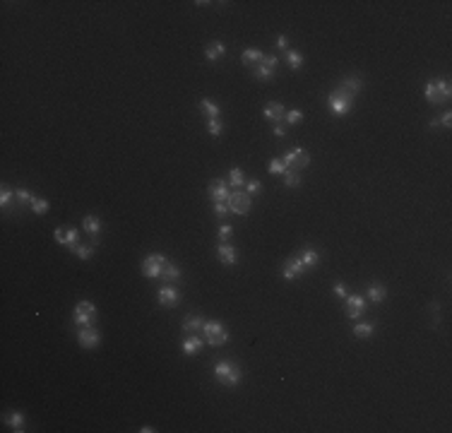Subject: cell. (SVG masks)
I'll return each instance as SVG.
<instances>
[{"label":"cell","instance_id":"6da1fadb","mask_svg":"<svg viewBox=\"0 0 452 433\" xmlns=\"http://www.w3.org/2000/svg\"><path fill=\"white\" fill-rule=\"evenodd\" d=\"M214 378H217V383L226 385V388H236L243 380V371L236 361L221 359V361L214 363Z\"/></svg>","mask_w":452,"mask_h":433},{"label":"cell","instance_id":"7a4b0ae2","mask_svg":"<svg viewBox=\"0 0 452 433\" xmlns=\"http://www.w3.org/2000/svg\"><path fill=\"white\" fill-rule=\"evenodd\" d=\"M354 99H356L354 94H349V91L342 89V87H337V89L327 97V106H330L332 113H337V116H346V113L351 111Z\"/></svg>","mask_w":452,"mask_h":433},{"label":"cell","instance_id":"3957f363","mask_svg":"<svg viewBox=\"0 0 452 433\" xmlns=\"http://www.w3.org/2000/svg\"><path fill=\"white\" fill-rule=\"evenodd\" d=\"M423 94H426L428 104H442V101H450L452 87H450V82L447 80H428Z\"/></svg>","mask_w":452,"mask_h":433},{"label":"cell","instance_id":"277c9868","mask_svg":"<svg viewBox=\"0 0 452 433\" xmlns=\"http://www.w3.org/2000/svg\"><path fill=\"white\" fill-rule=\"evenodd\" d=\"M202 332H205V340H207L210 347H221V344H226L231 340V334L226 332V327L219 320H205Z\"/></svg>","mask_w":452,"mask_h":433},{"label":"cell","instance_id":"5b68a950","mask_svg":"<svg viewBox=\"0 0 452 433\" xmlns=\"http://www.w3.org/2000/svg\"><path fill=\"white\" fill-rule=\"evenodd\" d=\"M96 320V306L91 301H80L75 306V313H72V322L80 325V327H89Z\"/></svg>","mask_w":452,"mask_h":433},{"label":"cell","instance_id":"8992f818","mask_svg":"<svg viewBox=\"0 0 452 433\" xmlns=\"http://www.w3.org/2000/svg\"><path fill=\"white\" fill-rule=\"evenodd\" d=\"M166 262L169 260H166L161 253H152V255H147V258L142 260V274H144L147 279H159L161 270H164Z\"/></svg>","mask_w":452,"mask_h":433},{"label":"cell","instance_id":"52a82bcc","mask_svg":"<svg viewBox=\"0 0 452 433\" xmlns=\"http://www.w3.org/2000/svg\"><path fill=\"white\" fill-rule=\"evenodd\" d=\"M281 161H284V166H286V169L298 171V169H306V166L311 164V154L303 150V147H296V150L286 152V154L281 157Z\"/></svg>","mask_w":452,"mask_h":433},{"label":"cell","instance_id":"ba28073f","mask_svg":"<svg viewBox=\"0 0 452 433\" xmlns=\"http://www.w3.org/2000/svg\"><path fill=\"white\" fill-rule=\"evenodd\" d=\"M277 65H279V58L277 56H265L262 58V63H258L255 68H250L253 70V77L255 80H272L274 77V70H277Z\"/></svg>","mask_w":452,"mask_h":433},{"label":"cell","instance_id":"9c48e42d","mask_svg":"<svg viewBox=\"0 0 452 433\" xmlns=\"http://www.w3.org/2000/svg\"><path fill=\"white\" fill-rule=\"evenodd\" d=\"M253 207V198L245 190H233L229 198V210L236 214H248Z\"/></svg>","mask_w":452,"mask_h":433},{"label":"cell","instance_id":"30bf717a","mask_svg":"<svg viewBox=\"0 0 452 433\" xmlns=\"http://www.w3.org/2000/svg\"><path fill=\"white\" fill-rule=\"evenodd\" d=\"M306 272H308V267L298 260V255H296V258H289V260L284 262V267H281V277H284V279H289V282L303 277Z\"/></svg>","mask_w":452,"mask_h":433},{"label":"cell","instance_id":"8fae6325","mask_svg":"<svg viewBox=\"0 0 452 433\" xmlns=\"http://www.w3.org/2000/svg\"><path fill=\"white\" fill-rule=\"evenodd\" d=\"M346 301V318H351V320H359L366 311V296L361 294H354V296H346L344 299Z\"/></svg>","mask_w":452,"mask_h":433},{"label":"cell","instance_id":"7c38bea8","mask_svg":"<svg viewBox=\"0 0 452 433\" xmlns=\"http://www.w3.org/2000/svg\"><path fill=\"white\" fill-rule=\"evenodd\" d=\"M77 342H80L82 349H96L101 342V334L99 330H94V327H82L80 332H77Z\"/></svg>","mask_w":452,"mask_h":433},{"label":"cell","instance_id":"4fadbf2b","mask_svg":"<svg viewBox=\"0 0 452 433\" xmlns=\"http://www.w3.org/2000/svg\"><path fill=\"white\" fill-rule=\"evenodd\" d=\"M207 193H210V198L214 202H229V198H231L229 183L224 181V178H217V181H212L210 188H207Z\"/></svg>","mask_w":452,"mask_h":433},{"label":"cell","instance_id":"5bb4252c","mask_svg":"<svg viewBox=\"0 0 452 433\" xmlns=\"http://www.w3.org/2000/svg\"><path fill=\"white\" fill-rule=\"evenodd\" d=\"M53 238H56V243H61V246L75 248V246L80 243V231H77L75 226H70V229H56V231H53Z\"/></svg>","mask_w":452,"mask_h":433},{"label":"cell","instance_id":"9a60e30c","mask_svg":"<svg viewBox=\"0 0 452 433\" xmlns=\"http://www.w3.org/2000/svg\"><path fill=\"white\" fill-rule=\"evenodd\" d=\"M159 303L161 306H166V308H173V306H178V301H181V294H178V289L176 286H171V284H164L159 289Z\"/></svg>","mask_w":452,"mask_h":433},{"label":"cell","instance_id":"2e32d148","mask_svg":"<svg viewBox=\"0 0 452 433\" xmlns=\"http://www.w3.org/2000/svg\"><path fill=\"white\" fill-rule=\"evenodd\" d=\"M262 116H265L270 123H274V125L281 123V121H284V116H286V113H284V104H279V101H272V104H267V106L262 109Z\"/></svg>","mask_w":452,"mask_h":433},{"label":"cell","instance_id":"e0dca14e","mask_svg":"<svg viewBox=\"0 0 452 433\" xmlns=\"http://www.w3.org/2000/svg\"><path fill=\"white\" fill-rule=\"evenodd\" d=\"M217 255H219V262H221V265H236V260H238V253H236V248H233V246H229V243H219V248H217Z\"/></svg>","mask_w":452,"mask_h":433},{"label":"cell","instance_id":"ac0fdd59","mask_svg":"<svg viewBox=\"0 0 452 433\" xmlns=\"http://www.w3.org/2000/svg\"><path fill=\"white\" fill-rule=\"evenodd\" d=\"M224 53H226V43H221V41H212L205 46V58L210 63H217Z\"/></svg>","mask_w":452,"mask_h":433},{"label":"cell","instance_id":"d6986e66","mask_svg":"<svg viewBox=\"0 0 452 433\" xmlns=\"http://www.w3.org/2000/svg\"><path fill=\"white\" fill-rule=\"evenodd\" d=\"M262 58H265V53L260 49H245L241 53V61L245 68H255L258 63H262Z\"/></svg>","mask_w":452,"mask_h":433},{"label":"cell","instance_id":"ffe728a7","mask_svg":"<svg viewBox=\"0 0 452 433\" xmlns=\"http://www.w3.org/2000/svg\"><path fill=\"white\" fill-rule=\"evenodd\" d=\"M159 279H164V284L181 282V270H178L173 262H166V265H164V270H161V277H159Z\"/></svg>","mask_w":452,"mask_h":433},{"label":"cell","instance_id":"44dd1931","mask_svg":"<svg viewBox=\"0 0 452 433\" xmlns=\"http://www.w3.org/2000/svg\"><path fill=\"white\" fill-rule=\"evenodd\" d=\"M202 344H205V342H202L200 337H195V334H188V337L183 340V344H181V347H183V354H185V356H195V354L202 349Z\"/></svg>","mask_w":452,"mask_h":433},{"label":"cell","instance_id":"7402d4cb","mask_svg":"<svg viewBox=\"0 0 452 433\" xmlns=\"http://www.w3.org/2000/svg\"><path fill=\"white\" fill-rule=\"evenodd\" d=\"M385 296H387V289H385L382 284H371V286H368V292H366V301L382 303V301H385Z\"/></svg>","mask_w":452,"mask_h":433},{"label":"cell","instance_id":"603a6c76","mask_svg":"<svg viewBox=\"0 0 452 433\" xmlns=\"http://www.w3.org/2000/svg\"><path fill=\"white\" fill-rule=\"evenodd\" d=\"M298 260H301L303 265L311 270V267H315V265L320 262V253L315 251V248H303V251L298 253Z\"/></svg>","mask_w":452,"mask_h":433},{"label":"cell","instance_id":"cb8c5ba5","mask_svg":"<svg viewBox=\"0 0 452 433\" xmlns=\"http://www.w3.org/2000/svg\"><path fill=\"white\" fill-rule=\"evenodd\" d=\"M82 229L89 233V236H99V231H101L99 217H94V214H87V217L82 219Z\"/></svg>","mask_w":452,"mask_h":433},{"label":"cell","instance_id":"d4e9b609","mask_svg":"<svg viewBox=\"0 0 452 433\" xmlns=\"http://www.w3.org/2000/svg\"><path fill=\"white\" fill-rule=\"evenodd\" d=\"M200 109H202V113L207 116V121H212V118H219V116H221V109L212 99H202L200 101Z\"/></svg>","mask_w":452,"mask_h":433},{"label":"cell","instance_id":"484cf974","mask_svg":"<svg viewBox=\"0 0 452 433\" xmlns=\"http://www.w3.org/2000/svg\"><path fill=\"white\" fill-rule=\"evenodd\" d=\"M229 188H236V190H241L243 185H245V176H243V171L238 169V166H233L231 171H229Z\"/></svg>","mask_w":452,"mask_h":433},{"label":"cell","instance_id":"4316f807","mask_svg":"<svg viewBox=\"0 0 452 433\" xmlns=\"http://www.w3.org/2000/svg\"><path fill=\"white\" fill-rule=\"evenodd\" d=\"M339 87H342V89H346L349 94H354V97H356V94H359V91L363 89V80H361V77H344Z\"/></svg>","mask_w":452,"mask_h":433},{"label":"cell","instance_id":"83f0119b","mask_svg":"<svg viewBox=\"0 0 452 433\" xmlns=\"http://www.w3.org/2000/svg\"><path fill=\"white\" fill-rule=\"evenodd\" d=\"M373 330H375L373 322H356V325H354V337H356V340H368L373 334Z\"/></svg>","mask_w":452,"mask_h":433},{"label":"cell","instance_id":"f1b7e54d","mask_svg":"<svg viewBox=\"0 0 452 433\" xmlns=\"http://www.w3.org/2000/svg\"><path fill=\"white\" fill-rule=\"evenodd\" d=\"M202 325H205V320L200 315H190V318L183 320V330L185 332H202Z\"/></svg>","mask_w":452,"mask_h":433},{"label":"cell","instance_id":"f546056e","mask_svg":"<svg viewBox=\"0 0 452 433\" xmlns=\"http://www.w3.org/2000/svg\"><path fill=\"white\" fill-rule=\"evenodd\" d=\"M5 421L10 423V428H12L15 433H22V431H24V416H22L20 412L8 414V416H5Z\"/></svg>","mask_w":452,"mask_h":433},{"label":"cell","instance_id":"4dcf8cb0","mask_svg":"<svg viewBox=\"0 0 452 433\" xmlns=\"http://www.w3.org/2000/svg\"><path fill=\"white\" fill-rule=\"evenodd\" d=\"M286 65L291 68V70H301L303 68V56L298 51H286Z\"/></svg>","mask_w":452,"mask_h":433},{"label":"cell","instance_id":"1f68e13d","mask_svg":"<svg viewBox=\"0 0 452 433\" xmlns=\"http://www.w3.org/2000/svg\"><path fill=\"white\" fill-rule=\"evenodd\" d=\"M15 200H17V207H27V205H31V200H34V195H31L27 188H17L15 190Z\"/></svg>","mask_w":452,"mask_h":433},{"label":"cell","instance_id":"d6a6232c","mask_svg":"<svg viewBox=\"0 0 452 433\" xmlns=\"http://www.w3.org/2000/svg\"><path fill=\"white\" fill-rule=\"evenodd\" d=\"M281 178H284V185H289V188L301 185V176H298V171H293V169H286V171L281 173Z\"/></svg>","mask_w":452,"mask_h":433},{"label":"cell","instance_id":"836d02e7","mask_svg":"<svg viewBox=\"0 0 452 433\" xmlns=\"http://www.w3.org/2000/svg\"><path fill=\"white\" fill-rule=\"evenodd\" d=\"M70 251L75 253L80 260H89L91 255H94V246H82V243H77V246H75V248H70Z\"/></svg>","mask_w":452,"mask_h":433},{"label":"cell","instance_id":"e575fe53","mask_svg":"<svg viewBox=\"0 0 452 433\" xmlns=\"http://www.w3.org/2000/svg\"><path fill=\"white\" fill-rule=\"evenodd\" d=\"M29 207H31V212H34V214H39V217H43V214L48 212V200H43V198H34Z\"/></svg>","mask_w":452,"mask_h":433},{"label":"cell","instance_id":"d590c367","mask_svg":"<svg viewBox=\"0 0 452 433\" xmlns=\"http://www.w3.org/2000/svg\"><path fill=\"white\" fill-rule=\"evenodd\" d=\"M207 130H210L212 137H219L221 130H224V123L219 118H212V121H207Z\"/></svg>","mask_w":452,"mask_h":433},{"label":"cell","instance_id":"8d00e7d4","mask_svg":"<svg viewBox=\"0 0 452 433\" xmlns=\"http://www.w3.org/2000/svg\"><path fill=\"white\" fill-rule=\"evenodd\" d=\"M12 198H15V190H10L8 185H3V190H0V207L5 210V207L12 202Z\"/></svg>","mask_w":452,"mask_h":433},{"label":"cell","instance_id":"74e56055","mask_svg":"<svg viewBox=\"0 0 452 433\" xmlns=\"http://www.w3.org/2000/svg\"><path fill=\"white\" fill-rule=\"evenodd\" d=\"M286 171V166H284V161H281V157H274V159L270 161V173H284Z\"/></svg>","mask_w":452,"mask_h":433},{"label":"cell","instance_id":"f35d334b","mask_svg":"<svg viewBox=\"0 0 452 433\" xmlns=\"http://www.w3.org/2000/svg\"><path fill=\"white\" fill-rule=\"evenodd\" d=\"M231 233H233V229L229 226V224H221V226H219V241H221V243H229Z\"/></svg>","mask_w":452,"mask_h":433},{"label":"cell","instance_id":"ab89813d","mask_svg":"<svg viewBox=\"0 0 452 433\" xmlns=\"http://www.w3.org/2000/svg\"><path fill=\"white\" fill-rule=\"evenodd\" d=\"M229 212H231V210H229V202H214V214H217V217L224 219Z\"/></svg>","mask_w":452,"mask_h":433},{"label":"cell","instance_id":"60d3db41","mask_svg":"<svg viewBox=\"0 0 452 433\" xmlns=\"http://www.w3.org/2000/svg\"><path fill=\"white\" fill-rule=\"evenodd\" d=\"M303 121V111H289L286 113V123L289 125H298Z\"/></svg>","mask_w":452,"mask_h":433},{"label":"cell","instance_id":"b9f144b4","mask_svg":"<svg viewBox=\"0 0 452 433\" xmlns=\"http://www.w3.org/2000/svg\"><path fill=\"white\" fill-rule=\"evenodd\" d=\"M260 188H262L260 181H255V178L245 183V193H248V195H255V193H260Z\"/></svg>","mask_w":452,"mask_h":433},{"label":"cell","instance_id":"7bdbcfd3","mask_svg":"<svg viewBox=\"0 0 452 433\" xmlns=\"http://www.w3.org/2000/svg\"><path fill=\"white\" fill-rule=\"evenodd\" d=\"M334 296H337V299H346V296H349V294H346V286H344L342 282L334 284Z\"/></svg>","mask_w":452,"mask_h":433},{"label":"cell","instance_id":"ee69618b","mask_svg":"<svg viewBox=\"0 0 452 433\" xmlns=\"http://www.w3.org/2000/svg\"><path fill=\"white\" fill-rule=\"evenodd\" d=\"M438 121H440L442 128H450V125H452V113H450V111H445V113L440 116V118H438Z\"/></svg>","mask_w":452,"mask_h":433},{"label":"cell","instance_id":"f6af8a7d","mask_svg":"<svg viewBox=\"0 0 452 433\" xmlns=\"http://www.w3.org/2000/svg\"><path fill=\"white\" fill-rule=\"evenodd\" d=\"M277 49L279 51H289V39L281 34V36H277Z\"/></svg>","mask_w":452,"mask_h":433},{"label":"cell","instance_id":"bcb514c9","mask_svg":"<svg viewBox=\"0 0 452 433\" xmlns=\"http://www.w3.org/2000/svg\"><path fill=\"white\" fill-rule=\"evenodd\" d=\"M274 135H277V137H286V125L277 123V125H274Z\"/></svg>","mask_w":452,"mask_h":433},{"label":"cell","instance_id":"7dc6e473","mask_svg":"<svg viewBox=\"0 0 452 433\" xmlns=\"http://www.w3.org/2000/svg\"><path fill=\"white\" fill-rule=\"evenodd\" d=\"M428 128H440V121H438V118H433V121L428 123Z\"/></svg>","mask_w":452,"mask_h":433},{"label":"cell","instance_id":"c3c4849f","mask_svg":"<svg viewBox=\"0 0 452 433\" xmlns=\"http://www.w3.org/2000/svg\"><path fill=\"white\" fill-rule=\"evenodd\" d=\"M140 431H142V433H154V431H157V428H152V426H142Z\"/></svg>","mask_w":452,"mask_h":433}]
</instances>
